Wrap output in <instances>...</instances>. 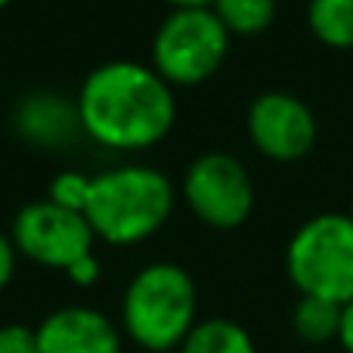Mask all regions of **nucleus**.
Returning a JSON list of instances; mask_svg holds the SVG:
<instances>
[{"label": "nucleus", "instance_id": "6", "mask_svg": "<svg viewBox=\"0 0 353 353\" xmlns=\"http://www.w3.org/2000/svg\"><path fill=\"white\" fill-rule=\"evenodd\" d=\"M10 236L19 254L62 273L78 257L93 254V242H97V232L84 214L59 208L50 199L28 201L25 208H19Z\"/></svg>", "mask_w": 353, "mask_h": 353}, {"label": "nucleus", "instance_id": "14", "mask_svg": "<svg viewBox=\"0 0 353 353\" xmlns=\"http://www.w3.org/2000/svg\"><path fill=\"white\" fill-rule=\"evenodd\" d=\"M214 16L230 34H257L276 19V0H214Z\"/></svg>", "mask_w": 353, "mask_h": 353}, {"label": "nucleus", "instance_id": "22", "mask_svg": "<svg viewBox=\"0 0 353 353\" xmlns=\"http://www.w3.org/2000/svg\"><path fill=\"white\" fill-rule=\"evenodd\" d=\"M350 217H353V214H350Z\"/></svg>", "mask_w": 353, "mask_h": 353}, {"label": "nucleus", "instance_id": "3", "mask_svg": "<svg viewBox=\"0 0 353 353\" xmlns=\"http://www.w3.org/2000/svg\"><path fill=\"white\" fill-rule=\"evenodd\" d=\"M199 292L180 263H149L130 279L121 301L124 335L149 353L180 350L195 329Z\"/></svg>", "mask_w": 353, "mask_h": 353}, {"label": "nucleus", "instance_id": "2", "mask_svg": "<svg viewBox=\"0 0 353 353\" xmlns=\"http://www.w3.org/2000/svg\"><path fill=\"white\" fill-rule=\"evenodd\" d=\"M174 199V183L159 168L124 165L93 176L84 217L97 239L137 245L168 223Z\"/></svg>", "mask_w": 353, "mask_h": 353}, {"label": "nucleus", "instance_id": "15", "mask_svg": "<svg viewBox=\"0 0 353 353\" xmlns=\"http://www.w3.org/2000/svg\"><path fill=\"white\" fill-rule=\"evenodd\" d=\"M90 183H93V176H84L78 171H62V174L53 176V183H50L47 199L59 208L84 214L87 199H90Z\"/></svg>", "mask_w": 353, "mask_h": 353}, {"label": "nucleus", "instance_id": "7", "mask_svg": "<svg viewBox=\"0 0 353 353\" xmlns=\"http://www.w3.org/2000/svg\"><path fill=\"white\" fill-rule=\"evenodd\" d=\"M183 199L201 223L214 230H236L254 208V183L239 159L205 152L186 168Z\"/></svg>", "mask_w": 353, "mask_h": 353}, {"label": "nucleus", "instance_id": "12", "mask_svg": "<svg viewBox=\"0 0 353 353\" xmlns=\"http://www.w3.org/2000/svg\"><path fill=\"white\" fill-rule=\"evenodd\" d=\"M292 325H294V335L307 344L338 341V332H341V307L332 304V301H323V298H307V294H301V301L294 304V313H292Z\"/></svg>", "mask_w": 353, "mask_h": 353}, {"label": "nucleus", "instance_id": "21", "mask_svg": "<svg viewBox=\"0 0 353 353\" xmlns=\"http://www.w3.org/2000/svg\"><path fill=\"white\" fill-rule=\"evenodd\" d=\"M6 3H12V0H0V10H3V6H6Z\"/></svg>", "mask_w": 353, "mask_h": 353}, {"label": "nucleus", "instance_id": "13", "mask_svg": "<svg viewBox=\"0 0 353 353\" xmlns=\"http://www.w3.org/2000/svg\"><path fill=\"white\" fill-rule=\"evenodd\" d=\"M310 28L325 47H353V0H310Z\"/></svg>", "mask_w": 353, "mask_h": 353}, {"label": "nucleus", "instance_id": "16", "mask_svg": "<svg viewBox=\"0 0 353 353\" xmlns=\"http://www.w3.org/2000/svg\"><path fill=\"white\" fill-rule=\"evenodd\" d=\"M0 353H41V347H37V332L22 323L0 325Z\"/></svg>", "mask_w": 353, "mask_h": 353}, {"label": "nucleus", "instance_id": "1", "mask_svg": "<svg viewBox=\"0 0 353 353\" xmlns=\"http://www.w3.org/2000/svg\"><path fill=\"white\" fill-rule=\"evenodd\" d=\"M74 105L90 140L124 152L161 143L176 118L171 84L152 65L134 59L97 65L81 84Z\"/></svg>", "mask_w": 353, "mask_h": 353}, {"label": "nucleus", "instance_id": "9", "mask_svg": "<svg viewBox=\"0 0 353 353\" xmlns=\"http://www.w3.org/2000/svg\"><path fill=\"white\" fill-rule=\"evenodd\" d=\"M34 332L41 353H121V329L93 307H59Z\"/></svg>", "mask_w": 353, "mask_h": 353}, {"label": "nucleus", "instance_id": "4", "mask_svg": "<svg viewBox=\"0 0 353 353\" xmlns=\"http://www.w3.org/2000/svg\"><path fill=\"white\" fill-rule=\"evenodd\" d=\"M285 267L294 288L307 298L344 307L353 301V217L319 214L292 236Z\"/></svg>", "mask_w": 353, "mask_h": 353}, {"label": "nucleus", "instance_id": "19", "mask_svg": "<svg viewBox=\"0 0 353 353\" xmlns=\"http://www.w3.org/2000/svg\"><path fill=\"white\" fill-rule=\"evenodd\" d=\"M338 341H341L344 353H353V301L341 307V332H338Z\"/></svg>", "mask_w": 353, "mask_h": 353}, {"label": "nucleus", "instance_id": "17", "mask_svg": "<svg viewBox=\"0 0 353 353\" xmlns=\"http://www.w3.org/2000/svg\"><path fill=\"white\" fill-rule=\"evenodd\" d=\"M65 276L74 282V285H81V288L93 285V282L99 279V257H97V254H84V257H78V261H74L72 267L65 270Z\"/></svg>", "mask_w": 353, "mask_h": 353}, {"label": "nucleus", "instance_id": "20", "mask_svg": "<svg viewBox=\"0 0 353 353\" xmlns=\"http://www.w3.org/2000/svg\"><path fill=\"white\" fill-rule=\"evenodd\" d=\"M168 3H174V10H183V6H211L214 0H168Z\"/></svg>", "mask_w": 353, "mask_h": 353}, {"label": "nucleus", "instance_id": "18", "mask_svg": "<svg viewBox=\"0 0 353 353\" xmlns=\"http://www.w3.org/2000/svg\"><path fill=\"white\" fill-rule=\"evenodd\" d=\"M16 245H12V236H6L3 230H0V292H3L6 285L12 282V276H16Z\"/></svg>", "mask_w": 353, "mask_h": 353}, {"label": "nucleus", "instance_id": "11", "mask_svg": "<svg viewBox=\"0 0 353 353\" xmlns=\"http://www.w3.org/2000/svg\"><path fill=\"white\" fill-rule=\"evenodd\" d=\"M180 353H257V347L239 323L214 316L195 323V329L180 344Z\"/></svg>", "mask_w": 353, "mask_h": 353}, {"label": "nucleus", "instance_id": "10", "mask_svg": "<svg viewBox=\"0 0 353 353\" xmlns=\"http://www.w3.org/2000/svg\"><path fill=\"white\" fill-rule=\"evenodd\" d=\"M12 128L28 143L50 149L68 146L78 134H84L78 105L53 90H31L19 97L16 109H12Z\"/></svg>", "mask_w": 353, "mask_h": 353}, {"label": "nucleus", "instance_id": "5", "mask_svg": "<svg viewBox=\"0 0 353 353\" xmlns=\"http://www.w3.org/2000/svg\"><path fill=\"white\" fill-rule=\"evenodd\" d=\"M230 31L211 6H183L159 25L152 41V68L168 84H201L226 59Z\"/></svg>", "mask_w": 353, "mask_h": 353}, {"label": "nucleus", "instance_id": "8", "mask_svg": "<svg viewBox=\"0 0 353 353\" xmlns=\"http://www.w3.org/2000/svg\"><path fill=\"white\" fill-rule=\"evenodd\" d=\"M248 137L267 159L298 161L316 143V118L304 99L270 90L248 105Z\"/></svg>", "mask_w": 353, "mask_h": 353}]
</instances>
